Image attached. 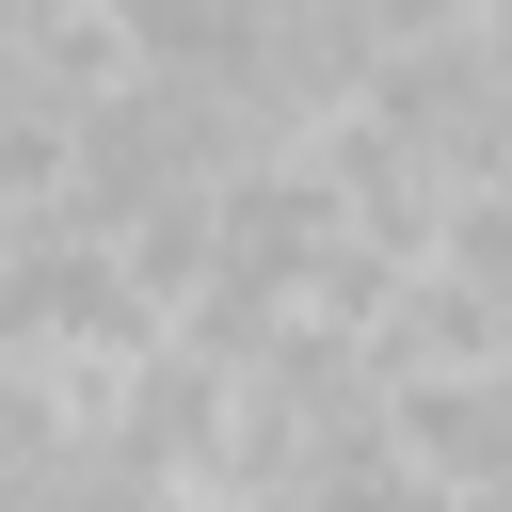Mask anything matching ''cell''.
Returning <instances> with one entry per match:
<instances>
[{
  "mask_svg": "<svg viewBox=\"0 0 512 512\" xmlns=\"http://www.w3.org/2000/svg\"><path fill=\"white\" fill-rule=\"evenodd\" d=\"M368 432L416 496H512V352L496 368H400L368 400Z\"/></svg>",
  "mask_w": 512,
  "mask_h": 512,
  "instance_id": "obj_1",
  "label": "cell"
},
{
  "mask_svg": "<svg viewBox=\"0 0 512 512\" xmlns=\"http://www.w3.org/2000/svg\"><path fill=\"white\" fill-rule=\"evenodd\" d=\"M496 352H512V304L464 288L448 256H400V288H384V320H368V368L400 384V368H496Z\"/></svg>",
  "mask_w": 512,
  "mask_h": 512,
  "instance_id": "obj_2",
  "label": "cell"
},
{
  "mask_svg": "<svg viewBox=\"0 0 512 512\" xmlns=\"http://www.w3.org/2000/svg\"><path fill=\"white\" fill-rule=\"evenodd\" d=\"M416 256H448L464 288H496L512 304V176H448V208H432V240Z\"/></svg>",
  "mask_w": 512,
  "mask_h": 512,
  "instance_id": "obj_3",
  "label": "cell"
},
{
  "mask_svg": "<svg viewBox=\"0 0 512 512\" xmlns=\"http://www.w3.org/2000/svg\"><path fill=\"white\" fill-rule=\"evenodd\" d=\"M272 512H432V496H416V480L384 464V432H352V448H320V464H304V480H288Z\"/></svg>",
  "mask_w": 512,
  "mask_h": 512,
  "instance_id": "obj_4",
  "label": "cell"
},
{
  "mask_svg": "<svg viewBox=\"0 0 512 512\" xmlns=\"http://www.w3.org/2000/svg\"><path fill=\"white\" fill-rule=\"evenodd\" d=\"M480 176H512V96H496V160H480Z\"/></svg>",
  "mask_w": 512,
  "mask_h": 512,
  "instance_id": "obj_5",
  "label": "cell"
}]
</instances>
